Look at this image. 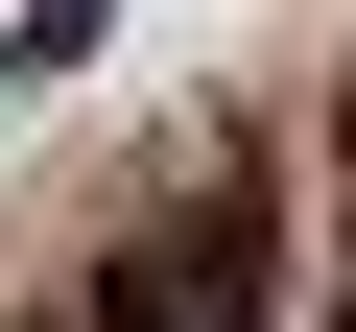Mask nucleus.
<instances>
[{
  "label": "nucleus",
  "instance_id": "obj_3",
  "mask_svg": "<svg viewBox=\"0 0 356 332\" xmlns=\"http://www.w3.org/2000/svg\"><path fill=\"white\" fill-rule=\"evenodd\" d=\"M332 332H356V261H332Z\"/></svg>",
  "mask_w": 356,
  "mask_h": 332
},
{
  "label": "nucleus",
  "instance_id": "obj_2",
  "mask_svg": "<svg viewBox=\"0 0 356 332\" xmlns=\"http://www.w3.org/2000/svg\"><path fill=\"white\" fill-rule=\"evenodd\" d=\"M332 142H356V72H332Z\"/></svg>",
  "mask_w": 356,
  "mask_h": 332
},
{
  "label": "nucleus",
  "instance_id": "obj_1",
  "mask_svg": "<svg viewBox=\"0 0 356 332\" xmlns=\"http://www.w3.org/2000/svg\"><path fill=\"white\" fill-rule=\"evenodd\" d=\"M95 332H238V214H143L95 261Z\"/></svg>",
  "mask_w": 356,
  "mask_h": 332
}]
</instances>
